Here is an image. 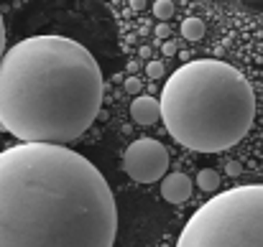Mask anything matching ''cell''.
<instances>
[{
  "label": "cell",
  "instance_id": "obj_14",
  "mask_svg": "<svg viewBox=\"0 0 263 247\" xmlns=\"http://www.w3.org/2000/svg\"><path fill=\"white\" fill-rule=\"evenodd\" d=\"M161 51H164V56H174V54H176V44L172 41V38H169V41H164Z\"/></svg>",
  "mask_w": 263,
  "mask_h": 247
},
{
  "label": "cell",
  "instance_id": "obj_12",
  "mask_svg": "<svg viewBox=\"0 0 263 247\" xmlns=\"http://www.w3.org/2000/svg\"><path fill=\"white\" fill-rule=\"evenodd\" d=\"M141 89H143L141 79H136V77H128V79H125V92H128V94H136V97H138Z\"/></svg>",
  "mask_w": 263,
  "mask_h": 247
},
{
  "label": "cell",
  "instance_id": "obj_9",
  "mask_svg": "<svg viewBox=\"0 0 263 247\" xmlns=\"http://www.w3.org/2000/svg\"><path fill=\"white\" fill-rule=\"evenodd\" d=\"M181 36H184L186 41H199V38L204 36V23H202L199 18H186V20L181 23Z\"/></svg>",
  "mask_w": 263,
  "mask_h": 247
},
{
  "label": "cell",
  "instance_id": "obj_19",
  "mask_svg": "<svg viewBox=\"0 0 263 247\" xmlns=\"http://www.w3.org/2000/svg\"><path fill=\"white\" fill-rule=\"evenodd\" d=\"M138 56H141V59H148V56H151V49H148V46H141Z\"/></svg>",
  "mask_w": 263,
  "mask_h": 247
},
{
  "label": "cell",
  "instance_id": "obj_11",
  "mask_svg": "<svg viewBox=\"0 0 263 247\" xmlns=\"http://www.w3.org/2000/svg\"><path fill=\"white\" fill-rule=\"evenodd\" d=\"M146 74H148V79H161L164 77V64L161 61H148L146 64Z\"/></svg>",
  "mask_w": 263,
  "mask_h": 247
},
{
  "label": "cell",
  "instance_id": "obj_15",
  "mask_svg": "<svg viewBox=\"0 0 263 247\" xmlns=\"http://www.w3.org/2000/svg\"><path fill=\"white\" fill-rule=\"evenodd\" d=\"M156 36L164 38V41H169V26H166V23H159V26H156Z\"/></svg>",
  "mask_w": 263,
  "mask_h": 247
},
{
  "label": "cell",
  "instance_id": "obj_8",
  "mask_svg": "<svg viewBox=\"0 0 263 247\" xmlns=\"http://www.w3.org/2000/svg\"><path fill=\"white\" fill-rule=\"evenodd\" d=\"M197 186L202 189V191H217L220 189V173L215 171V168H202L199 173H197Z\"/></svg>",
  "mask_w": 263,
  "mask_h": 247
},
{
  "label": "cell",
  "instance_id": "obj_5",
  "mask_svg": "<svg viewBox=\"0 0 263 247\" xmlns=\"http://www.w3.org/2000/svg\"><path fill=\"white\" fill-rule=\"evenodd\" d=\"M123 171L138 183L164 181L169 171V151L159 140H151V138L133 140L128 151L123 153Z\"/></svg>",
  "mask_w": 263,
  "mask_h": 247
},
{
  "label": "cell",
  "instance_id": "obj_13",
  "mask_svg": "<svg viewBox=\"0 0 263 247\" xmlns=\"http://www.w3.org/2000/svg\"><path fill=\"white\" fill-rule=\"evenodd\" d=\"M5 56V23H3V15H0V61Z\"/></svg>",
  "mask_w": 263,
  "mask_h": 247
},
{
  "label": "cell",
  "instance_id": "obj_1",
  "mask_svg": "<svg viewBox=\"0 0 263 247\" xmlns=\"http://www.w3.org/2000/svg\"><path fill=\"white\" fill-rule=\"evenodd\" d=\"M115 196L67 146L18 143L0 153V247H112Z\"/></svg>",
  "mask_w": 263,
  "mask_h": 247
},
{
  "label": "cell",
  "instance_id": "obj_16",
  "mask_svg": "<svg viewBox=\"0 0 263 247\" xmlns=\"http://www.w3.org/2000/svg\"><path fill=\"white\" fill-rule=\"evenodd\" d=\"M225 168H228V173H230V176H238V173L243 171V168H240V163H238V161H228V166H225Z\"/></svg>",
  "mask_w": 263,
  "mask_h": 247
},
{
  "label": "cell",
  "instance_id": "obj_3",
  "mask_svg": "<svg viewBox=\"0 0 263 247\" xmlns=\"http://www.w3.org/2000/svg\"><path fill=\"white\" fill-rule=\"evenodd\" d=\"M161 120L176 143L220 153L246 138L256 117L251 82L228 61L194 59L161 87Z\"/></svg>",
  "mask_w": 263,
  "mask_h": 247
},
{
  "label": "cell",
  "instance_id": "obj_4",
  "mask_svg": "<svg viewBox=\"0 0 263 247\" xmlns=\"http://www.w3.org/2000/svg\"><path fill=\"white\" fill-rule=\"evenodd\" d=\"M176 247H263V183L235 186L204 201Z\"/></svg>",
  "mask_w": 263,
  "mask_h": 247
},
{
  "label": "cell",
  "instance_id": "obj_6",
  "mask_svg": "<svg viewBox=\"0 0 263 247\" xmlns=\"http://www.w3.org/2000/svg\"><path fill=\"white\" fill-rule=\"evenodd\" d=\"M161 196L169 204L186 201L192 196V181H189V176H184V173H169V176H164V181H161Z\"/></svg>",
  "mask_w": 263,
  "mask_h": 247
},
{
  "label": "cell",
  "instance_id": "obj_18",
  "mask_svg": "<svg viewBox=\"0 0 263 247\" xmlns=\"http://www.w3.org/2000/svg\"><path fill=\"white\" fill-rule=\"evenodd\" d=\"M130 8L133 10H143L146 8V0H130Z\"/></svg>",
  "mask_w": 263,
  "mask_h": 247
},
{
  "label": "cell",
  "instance_id": "obj_7",
  "mask_svg": "<svg viewBox=\"0 0 263 247\" xmlns=\"http://www.w3.org/2000/svg\"><path fill=\"white\" fill-rule=\"evenodd\" d=\"M130 117H133L138 125H154L156 120H161V99L138 94V97L130 102Z\"/></svg>",
  "mask_w": 263,
  "mask_h": 247
},
{
  "label": "cell",
  "instance_id": "obj_10",
  "mask_svg": "<svg viewBox=\"0 0 263 247\" xmlns=\"http://www.w3.org/2000/svg\"><path fill=\"white\" fill-rule=\"evenodd\" d=\"M154 15H156L161 23H166V20L174 15V3H172V0H156V3H154Z\"/></svg>",
  "mask_w": 263,
  "mask_h": 247
},
{
  "label": "cell",
  "instance_id": "obj_2",
  "mask_svg": "<svg viewBox=\"0 0 263 247\" xmlns=\"http://www.w3.org/2000/svg\"><path fill=\"white\" fill-rule=\"evenodd\" d=\"M102 107L97 59L74 38L31 36L0 61V130L23 143L77 140Z\"/></svg>",
  "mask_w": 263,
  "mask_h": 247
},
{
  "label": "cell",
  "instance_id": "obj_17",
  "mask_svg": "<svg viewBox=\"0 0 263 247\" xmlns=\"http://www.w3.org/2000/svg\"><path fill=\"white\" fill-rule=\"evenodd\" d=\"M138 69H141V61H128V74H130V77H133Z\"/></svg>",
  "mask_w": 263,
  "mask_h": 247
}]
</instances>
